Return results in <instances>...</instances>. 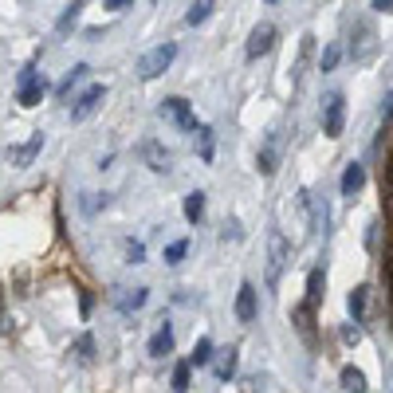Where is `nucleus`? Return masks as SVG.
Returning <instances> with one entry per match:
<instances>
[{
	"label": "nucleus",
	"instance_id": "1a4fd4ad",
	"mask_svg": "<svg viewBox=\"0 0 393 393\" xmlns=\"http://www.w3.org/2000/svg\"><path fill=\"white\" fill-rule=\"evenodd\" d=\"M43 150V134L35 130L28 142H20V145H9V165H16V170H24V165H32L35 162V154Z\"/></svg>",
	"mask_w": 393,
	"mask_h": 393
},
{
	"label": "nucleus",
	"instance_id": "423d86ee",
	"mask_svg": "<svg viewBox=\"0 0 393 393\" xmlns=\"http://www.w3.org/2000/svg\"><path fill=\"white\" fill-rule=\"evenodd\" d=\"M342 118H346V99L334 91V94H326V103H323V134L338 138L342 134Z\"/></svg>",
	"mask_w": 393,
	"mask_h": 393
},
{
	"label": "nucleus",
	"instance_id": "4468645a",
	"mask_svg": "<svg viewBox=\"0 0 393 393\" xmlns=\"http://www.w3.org/2000/svg\"><path fill=\"white\" fill-rule=\"evenodd\" d=\"M170 350H173V326L162 323V326H157V334L150 338V358H165Z\"/></svg>",
	"mask_w": 393,
	"mask_h": 393
},
{
	"label": "nucleus",
	"instance_id": "f704fd0d",
	"mask_svg": "<svg viewBox=\"0 0 393 393\" xmlns=\"http://www.w3.org/2000/svg\"><path fill=\"white\" fill-rule=\"evenodd\" d=\"M385 213H389V221H393V193L385 196Z\"/></svg>",
	"mask_w": 393,
	"mask_h": 393
},
{
	"label": "nucleus",
	"instance_id": "6ab92c4d",
	"mask_svg": "<svg viewBox=\"0 0 393 393\" xmlns=\"http://www.w3.org/2000/svg\"><path fill=\"white\" fill-rule=\"evenodd\" d=\"M201 216H205V193H201V189H193V193L185 196V221L189 224H201Z\"/></svg>",
	"mask_w": 393,
	"mask_h": 393
},
{
	"label": "nucleus",
	"instance_id": "f257e3e1",
	"mask_svg": "<svg viewBox=\"0 0 393 393\" xmlns=\"http://www.w3.org/2000/svg\"><path fill=\"white\" fill-rule=\"evenodd\" d=\"M177 60V43L173 40H165V43H157V48H150V52L138 60V79H157V75H165L170 71V63Z\"/></svg>",
	"mask_w": 393,
	"mask_h": 393
},
{
	"label": "nucleus",
	"instance_id": "412c9836",
	"mask_svg": "<svg viewBox=\"0 0 393 393\" xmlns=\"http://www.w3.org/2000/svg\"><path fill=\"white\" fill-rule=\"evenodd\" d=\"M213 4H216V0H193V9L185 12V24H189V28L205 24V20L213 16Z\"/></svg>",
	"mask_w": 393,
	"mask_h": 393
},
{
	"label": "nucleus",
	"instance_id": "7c9ffc66",
	"mask_svg": "<svg viewBox=\"0 0 393 393\" xmlns=\"http://www.w3.org/2000/svg\"><path fill=\"white\" fill-rule=\"evenodd\" d=\"M382 122H393V91L385 94V106H382Z\"/></svg>",
	"mask_w": 393,
	"mask_h": 393
},
{
	"label": "nucleus",
	"instance_id": "473e14b6",
	"mask_svg": "<svg viewBox=\"0 0 393 393\" xmlns=\"http://www.w3.org/2000/svg\"><path fill=\"white\" fill-rule=\"evenodd\" d=\"M342 338H346V342H358L362 334H358V326H346V331H342Z\"/></svg>",
	"mask_w": 393,
	"mask_h": 393
},
{
	"label": "nucleus",
	"instance_id": "5701e85b",
	"mask_svg": "<svg viewBox=\"0 0 393 393\" xmlns=\"http://www.w3.org/2000/svg\"><path fill=\"white\" fill-rule=\"evenodd\" d=\"M71 350H75V362H83V366H87V362H94V338H91V334H79Z\"/></svg>",
	"mask_w": 393,
	"mask_h": 393
},
{
	"label": "nucleus",
	"instance_id": "393cba45",
	"mask_svg": "<svg viewBox=\"0 0 393 393\" xmlns=\"http://www.w3.org/2000/svg\"><path fill=\"white\" fill-rule=\"evenodd\" d=\"M346 307H350L354 323H362V311H366V287H354L350 299H346Z\"/></svg>",
	"mask_w": 393,
	"mask_h": 393
},
{
	"label": "nucleus",
	"instance_id": "aec40b11",
	"mask_svg": "<svg viewBox=\"0 0 393 393\" xmlns=\"http://www.w3.org/2000/svg\"><path fill=\"white\" fill-rule=\"evenodd\" d=\"M87 71H91V67H87V63H79V67H71V71H67V79H63V83L55 87V94H60V99H71V91H75V87L87 79Z\"/></svg>",
	"mask_w": 393,
	"mask_h": 393
},
{
	"label": "nucleus",
	"instance_id": "ddd939ff",
	"mask_svg": "<svg viewBox=\"0 0 393 393\" xmlns=\"http://www.w3.org/2000/svg\"><path fill=\"white\" fill-rule=\"evenodd\" d=\"M145 299H150V291H145V287H118V291H114V307L126 311V315H130V311H138V307H145Z\"/></svg>",
	"mask_w": 393,
	"mask_h": 393
},
{
	"label": "nucleus",
	"instance_id": "20e7f679",
	"mask_svg": "<svg viewBox=\"0 0 393 393\" xmlns=\"http://www.w3.org/2000/svg\"><path fill=\"white\" fill-rule=\"evenodd\" d=\"M40 99H43V79H40V71H35V63H28V67L20 71L16 103H20V106H35Z\"/></svg>",
	"mask_w": 393,
	"mask_h": 393
},
{
	"label": "nucleus",
	"instance_id": "6e6552de",
	"mask_svg": "<svg viewBox=\"0 0 393 393\" xmlns=\"http://www.w3.org/2000/svg\"><path fill=\"white\" fill-rule=\"evenodd\" d=\"M275 48V28L267 24H256L252 28V35H248V48H244V55H248V60H260V55H267Z\"/></svg>",
	"mask_w": 393,
	"mask_h": 393
},
{
	"label": "nucleus",
	"instance_id": "0eeeda50",
	"mask_svg": "<svg viewBox=\"0 0 393 393\" xmlns=\"http://www.w3.org/2000/svg\"><path fill=\"white\" fill-rule=\"evenodd\" d=\"M279 130H272V134L264 138V145H260V154H256V170L264 173V177H272L275 170H279Z\"/></svg>",
	"mask_w": 393,
	"mask_h": 393
},
{
	"label": "nucleus",
	"instance_id": "c85d7f7f",
	"mask_svg": "<svg viewBox=\"0 0 393 393\" xmlns=\"http://www.w3.org/2000/svg\"><path fill=\"white\" fill-rule=\"evenodd\" d=\"M185 252H189V240H173L170 248H165V264H181Z\"/></svg>",
	"mask_w": 393,
	"mask_h": 393
},
{
	"label": "nucleus",
	"instance_id": "c9c22d12",
	"mask_svg": "<svg viewBox=\"0 0 393 393\" xmlns=\"http://www.w3.org/2000/svg\"><path fill=\"white\" fill-rule=\"evenodd\" d=\"M385 181H389V189H393V162H389V170H385Z\"/></svg>",
	"mask_w": 393,
	"mask_h": 393
},
{
	"label": "nucleus",
	"instance_id": "2f4dec72",
	"mask_svg": "<svg viewBox=\"0 0 393 393\" xmlns=\"http://www.w3.org/2000/svg\"><path fill=\"white\" fill-rule=\"evenodd\" d=\"M370 9H374V12H393V0H374Z\"/></svg>",
	"mask_w": 393,
	"mask_h": 393
},
{
	"label": "nucleus",
	"instance_id": "9b49d317",
	"mask_svg": "<svg viewBox=\"0 0 393 393\" xmlns=\"http://www.w3.org/2000/svg\"><path fill=\"white\" fill-rule=\"evenodd\" d=\"M162 118L177 122L181 130H196V118H193V111H189L185 99H165V103H162Z\"/></svg>",
	"mask_w": 393,
	"mask_h": 393
},
{
	"label": "nucleus",
	"instance_id": "f3484780",
	"mask_svg": "<svg viewBox=\"0 0 393 393\" xmlns=\"http://www.w3.org/2000/svg\"><path fill=\"white\" fill-rule=\"evenodd\" d=\"M338 382H342V389H346V393H366V374H362L358 366H342Z\"/></svg>",
	"mask_w": 393,
	"mask_h": 393
},
{
	"label": "nucleus",
	"instance_id": "9d476101",
	"mask_svg": "<svg viewBox=\"0 0 393 393\" xmlns=\"http://www.w3.org/2000/svg\"><path fill=\"white\" fill-rule=\"evenodd\" d=\"M142 162L150 165L154 173H170L173 170V154L165 150L162 142H142Z\"/></svg>",
	"mask_w": 393,
	"mask_h": 393
},
{
	"label": "nucleus",
	"instance_id": "2eb2a0df",
	"mask_svg": "<svg viewBox=\"0 0 393 393\" xmlns=\"http://www.w3.org/2000/svg\"><path fill=\"white\" fill-rule=\"evenodd\" d=\"M362 185H366V170H362L358 162H350V165H346V173H342V196H354Z\"/></svg>",
	"mask_w": 393,
	"mask_h": 393
},
{
	"label": "nucleus",
	"instance_id": "72a5a7b5",
	"mask_svg": "<svg viewBox=\"0 0 393 393\" xmlns=\"http://www.w3.org/2000/svg\"><path fill=\"white\" fill-rule=\"evenodd\" d=\"M126 4H130V0H106V9H111V12H122Z\"/></svg>",
	"mask_w": 393,
	"mask_h": 393
},
{
	"label": "nucleus",
	"instance_id": "b1692460",
	"mask_svg": "<svg viewBox=\"0 0 393 393\" xmlns=\"http://www.w3.org/2000/svg\"><path fill=\"white\" fill-rule=\"evenodd\" d=\"M189 362H193V366H209V362H213V342L201 338V342L193 346V354H189Z\"/></svg>",
	"mask_w": 393,
	"mask_h": 393
},
{
	"label": "nucleus",
	"instance_id": "7ed1b4c3",
	"mask_svg": "<svg viewBox=\"0 0 393 393\" xmlns=\"http://www.w3.org/2000/svg\"><path fill=\"white\" fill-rule=\"evenodd\" d=\"M106 103V87H87L83 94H79L75 103H71V122H87L91 114H99V106Z\"/></svg>",
	"mask_w": 393,
	"mask_h": 393
},
{
	"label": "nucleus",
	"instance_id": "bb28decb",
	"mask_svg": "<svg viewBox=\"0 0 393 393\" xmlns=\"http://www.w3.org/2000/svg\"><path fill=\"white\" fill-rule=\"evenodd\" d=\"M189 370H193V362H177V370H173V389L177 393L189 389Z\"/></svg>",
	"mask_w": 393,
	"mask_h": 393
},
{
	"label": "nucleus",
	"instance_id": "39448f33",
	"mask_svg": "<svg viewBox=\"0 0 393 393\" xmlns=\"http://www.w3.org/2000/svg\"><path fill=\"white\" fill-rule=\"evenodd\" d=\"M377 52V32L370 24H354V35H350V60L354 63H366L374 60Z\"/></svg>",
	"mask_w": 393,
	"mask_h": 393
},
{
	"label": "nucleus",
	"instance_id": "c756f323",
	"mask_svg": "<svg viewBox=\"0 0 393 393\" xmlns=\"http://www.w3.org/2000/svg\"><path fill=\"white\" fill-rule=\"evenodd\" d=\"M142 260H145V248L138 240H126V264H142Z\"/></svg>",
	"mask_w": 393,
	"mask_h": 393
},
{
	"label": "nucleus",
	"instance_id": "a211bd4d",
	"mask_svg": "<svg viewBox=\"0 0 393 393\" xmlns=\"http://www.w3.org/2000/svg\"><path fill=\"white\" fill-rule=\"evenodd\" d=\"M236 362H240L236 346H228V350H221V358H216V377H221V382H228V377H236Z\"/></svg>",
	"mask_w": 393,
	"mask_h": 393
},
{
	"label": "nucleus",
	"instance_id": "f03ea898",
	"mask_svg": "<svg viewBox=\"0 0 393 393\" xmlns=\"http://www.w3.org/2000/svg\"><path fill=\"white\" fill-rule=\"evenodd\" d=\"M287 260H291L287 236H283L279 228H272V232H267V287H275V283H279V275H283V267H287Z\"/></svg>",
	"mask_w": 393,
	"mask_h": 393
},
{
	"label": "nucleus",
	"instance_id": "a878e982",
	"mask_svg": "<svg viewBox=\"0 0 393 393\" xmlns=\"http://www.w3.org/2000/svg\"><path fill=\"white\" fill-rule=\"evenodd\" d=\"M338 60H342V48H338V43H326L323 60H319V71H334V67H338Z\"/></svg>",
	"mask_w": 393,
	"mask_h": 393
},
{
	"label": "nucleus",
	"instance_id": "e433bc0d",
	"mask_svg": "<svg viewBox=\"0 0 393 393\" xmlns=\"http://www.w3.org/2000/svg\"><path fill=\"white\" fill-rule=\"evenodd\" d=\"M389 283H393V267H389Z\"/></svg>",
	"mask_w": 393,
	"mask_h": 393
},
{
	"label": "nucleus",
	"instance_id": "dca6fc26",
	"mask_svg": "<svg viewBox=\"0 0 393 393\" xmlns=\"http://www.w3.org/2000/svg\"><path fill=\"white\" fill-rule=\"evenodd\" d=\"M323 287H326L323 267H311V275H307V303H303V307L315 311V307H319V299H323Z\"/></svg>",
	"mask_w": 393,
	"mask_h": 393
},
{
	"label": "nucleus",
	"instance_id": "f8f14e48",
	"mask_svg": "<svg viewBox=\"0 0 393 393\" xmlns=\"http://www.w3.org/2000/svg\"><path fill=\"white\" fill-rule=\"evenodd\" d=\"M236 319L240 323H256V287L252 283H240L236 291Z\"/></svg>",
	"mask_w": 393,
	"mask_h": 393
},
{
	"label": "nucleus",
	"instance_id": "4be33fe9",
	"mask_svg": "<svg viewBox=\"0 0 393 393\" xmlns=\"http://www.w3.org/2000/svg\"><path fill=\"white\" fill-rule=\"evenodd\" d=\"M83 4H87V0H71L67 9H63V16L55 20V32H60V35H67V32H71V24L79 20V12H83Z\"/></svg>",
	"mask_w": 393,
	"mask_h": 393
},
{
	"label": "nucleus",
	"instance_id": "4c0bfd02",
	"mask_svg": "<svg viewBox=\"0 0 393 393\" xmlns=\"http://www.w3.org/2000/svg\"><path fill=\"white\" fill-rule=\"evenodd\" d=\"M272 4H275V0H272Z\"/></svg>",
	"mask_w": 393,
	"mask_h": 393
},
{
	"label": "nucleus",
	"instance_id": "cd10ccee",
	"mask_svg": "<svg viewBox=\"0 0 393 393\" xmlns=\"http://www.w3.org/2000/svg\"><path fill=\"white\" fill-rule=\"evenodd\" d=\"M196 145H201V157H213V130L209 126H196Z\"/></svg>",
	"mask_w": 393,
	"mask_h": 393
}]
</instances>
